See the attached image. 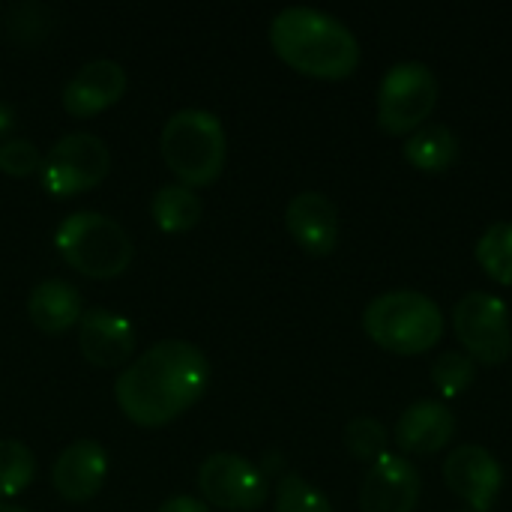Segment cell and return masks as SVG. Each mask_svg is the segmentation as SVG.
<instances>
[{"instance_id":"cell-1","label":"cell","mask_w":512,"mask_h":512,"mask_svg":"<svg viewBox=\"0 0 512 512\" xmlns=\"http://www.w3.org/2000/svg\"><path fill=\"white\" fill-rule=\"evenodd\" d=\"M210 384L207 354L183 339H162L120 369L114 399L141 429H162L195 408Z\"/></svg>"},{"instance_id":"cell-2","label":"cell","mask_w":512,"mask_h":512,"mask_svg":"<svg viewBox=\"0 0 512 512\" xmlns=\"http://www.w3.org/2000/svg\"><path fill=\"white\" fill-rule=\"evenodd\" d=\"M270 45L279 60L309 78L339 81L360 66V42L354 30L315 6H288L276 12L270 21Z\"/></svg>"},{"instance_id":"cell-3","label":"cell","mask_w":512,"mask_h":512,"mask_svg":"<svg viewBox=\"0 0 512 512\" xmlns=\"http://www.w3.org/2000/svg\"><path fill=\"white\" fill-rule=\"evenodd\" d=\"M159 153L177 183L198 189L219 180L228 159L222 120L204 108H183L168 117L159 135Z\"/></svg>"},{"instance_id":"cell-4","label":"cell","mask_w":512,"mask_h":512,"mask_svg":"<svg viewBox=\"0 0 512 512\" xmlns=\"http://www.w3.org/2000/svg\"><path fill=\"white\" fill-rule=\"evenodd\" d=\"M363 330L384 351L414 357L441 342L444 312L432 297L414 288H396V291L378 294L366 306Z\"/></svg>"},{"instance_id":"cell-5","label":"cell","mask_w":512,"mask_h":512,"mask_svg":"<svg viewBox=\"0 0 512 512\" xmlns=\"http://www.w3.org/2000/svg\"><path fill=\"white\" fill-rule=\"evenodd\" d=\"M57 255L87 279H117L129 270L135 246L120 222L96 210L66 216L54 231Z\"/></svg>"},{"instance_id":"cell-6","label":"cell","mask_w":512,"mask_h":512,"mask_svg":"<svg viewBox=\"0 0 512 512\" xmlns=\"http://www.w3.org/2000/svg\"><path fill=\"white\" fill-rule=\"evenodd\" d=\"M438 78L420 60H402L387 69L378 87V123L390 135L417 132L438 105Z\"/></svg>"},{"instance_id":"cell-7","label":"cell","mask_w":512,"mask_h":512,"mask_svg":"<svg viewBox=\"0 0 512 512\" xmlns=\"http://www.w3.org/2000/svg\"><path fill=\"white\" fill-rule=\"evenodd\" d=\"M111 171L108 144L93 132H69L42 156L39 180L54 198H75L96 189Z\"/></svg>"},{"instance_id":"cell-8","label":"cell","mask_w":512,"mask_h":512,"mask_svg":"<svg viewBox=\"0 0 512 512\" xmlns=\"http://www.w3.org/2000/svg\"><path fill=\"white\" fill-rule=\"evenodd\" d=\"M453 327L471 360L501 366L512 354L510 306L489 291H468L453 309Z\"/></svg>"},{"instance_id":"cell-9","label":"cell","mask_w":512,"mask_h":512,"mask_svg":"<svg viewBox=\"0 0 512 512\" xmlns=\"http://www.w3.org/2000/svg\"><path fill=\"white\" fill-rule=\"evenodd\" d=\"M198 489L207 507L255 512L270 495V483L258 465L237 453H213L198 468Z\"/></svg>"},{"instance_id":"cell-10","label":"cell","mask_w":512,"mask_h":512,"mask_svg":"<svg viewBox=\"0 0 512 512\" xmlns=\"http://www.w3.org/2000/svg\"><path fill=\"white\" fill-rule=\"evenodd\" d=\"M423 492L420 471L411 459L384 453L369 465L360 486V510L363 512H414Z\"/></svg>"},{"instance_id":"cell-11","label":"cell","mask_w":512,"mask_h":512,"mask_svg":"<svg viewBox=\"0 0 512 512\" xmlns=\"http://www.w3.org/2000/svg\"><path fill=\"white\" fill-rule=\"evenodd\" d=\"M135 345V327L123 315L102 306L84 309L78 321V348L90 366L126 369L135 360Z\"/></svg>"},{"instance_id":"cell-12","label":"cell","mask_w":512,"mask_h":512,"mask_svg":"<svg viewBox=\"0 0 512 512\" xmlns=\"http://www.w3.org/2000/svg\"><path fill=\"white\" fill-rule=\"evenodd\" d=\"M444 483L465 501V507L489 512L504 486V471H501V462L492 456V450L480 444H465L447 456Z\"/></svg>"},{"instance_id":"cell-13","label":"cell","mask_w":512,"mask_h":512,"mask_svg":"<svg viewBox=\"0 0 512 512\" xmlns=\"http://www.w3.org/2000/svg\"><path fill=\"white\" fill-rule=\"evenodd\" d=\"M108 480V453L99 441L69 444L51 465V486L66 504H87Z\"/></svg>"},{"instance_id":"cell-14","label":"cell","mask_w":512,"mask_h":512,"mask_svg":"<svg viewBox=\"0 0 512 512\" xmlns=\"http://www.w3.org/2000/svg\"><path fill=\"white\" fill-rule=\"evenodd\" d=\"M126 93V69L117 60L84 63L63 87V111L72 117H96Z\"/></svg>"},{"instance_id":"cell-15","label":"cell","mask_w":512,"mask_h":512,"mask_svg":"<svg viewBox=\"0 0 512 512\" xmlns=\"http://www.w3.org/2000/svg\"><path fill=\"white\" fill-rule=\"evenodd\" d=\"M285 225L294 243L309 255H330L339 243V210L336 204L315 189L297 192L285 207Z\"/></svg>"},{"instance_id":"cell-16","label":"cell","mask_w":512,"mask_h":512,"mask_svg":"<svg viewBox=\"0 0 512 512\" xmlns=\"http://www.w3.org/2000/svg\"><path fill=\"white\" fill-rule=\"evenodd\" d=\"M393 435H396V444L402 453L432 456V453H441L453 441L456 414L438 399H420L402 411Z\"/></svg>"},{"instance_id":"cell-17","label":"cell","mask_w":512,"mask_h":512,"mask_svg":"<svg viewBox=\"0 0 512 512\" xmlns=\"http://www.w3.org/2000/svg\"><path fill=\"white\" fill-rule=\"evenodd\" d=\"M84 315L81 294L63 279H42L27 297V318L45 336H63Z\"/></svg>"},{"instance_id":"cell-18","label":"cell","mask_w":512,"mask_h":512,"mask_svg":"<svg viewBox=\"0 0 512 512\" xmlns=\"http://www.w3.org/2000/svg\"><path fill=\"white\" fill-rule=\"evenodd\" d=\"M405 159L420 171H447L459 159V135L447 123H423L402 144Z\"/></svg>"},{"instance_id":"cell-19","label":"cell","mask_w":512,"mask_h":512,"mask_svg":"<svg viewBox=\"0 0 512 512\" xmlns=\"http://www.w3.org/2000/svg\"><path fill=\"white\" fill-rule=\"evenodd\" d=\"M150 213L159 231L165 234H186L201 222L204 204L201 198L183 186V183H165L156 189L153 201H150Z\"/></svg>"},{"instance_id":"cell-20","label":"cell","mask_w":512,"mask_h":512,"mask_svg":"<svg viewBox=\"0 0 512 512\" xmlns=\"http://www.w3.org/2000/svg\"><path fill=\"white\" fill-rule=\"evenodd\" d=\"M36 480V456L21 441H0V501H12Z\"/></svg>"},{"instance_id":"cell-21","label":"cell","mask_w":512,"mask_h":512,"mask_svg":"<svg viewBox=\"0 0 512 512\" xmlns=\"http://www.w3.org/2000/svg\"><path fill=\"white\" fill-rule=\"evenodd\" d=\"M477 261L498 285H512V222H495L480 234Z\"/></svg>"},{"instance_id":"cell-22","label":"cell","mask_w":512,"mask_h":512,"mask_svg":"<svg viewBox=\"0 0 512 512\" xmlns=\"http://www.w3.org/2000/svg\"><path fill=\"white\" fill-rule=\"evenodd\" d=\"M477 378V363L462 351H444L432 360V381L444 399H456L471 390Z\"/></svg>"},{"instance_id":"cell-23","label":"cell","mask_w":512,"mask_h":512,"mask_svg":"<svg viewBox=\"0 0 512 512\" xmlns=\"http://www.w3.org/2000/svg\"><path fill=\"white\" fill-rule=\"evenodd\" d=\"M345 447L357 462H378L390 447V432L375 417H354L345 426Z\"/></svg>"},{"instance_id":"cell-24","label":"cell","mask_w":512,"mask_h":512,"mask_svg":"<svg viewBox=\"0 0 512 512\" xmlns=\"http://www.w3.org/2000/svg\"><path fill=\"white\" fill-rule=\"evenodd\" d=\"M276 512H333V504L300 474H282L276 486Z\"/></svg>"},{"instance_id":"cell-25","label":"cell","mask_w":512,"mask_h":512,"mask_svg":"<svg viewBox=\"0 0 512 512\" xmlns=\"http://www.w3.org/2000/svg\"><path fill=\"white\" fill-rule=\"evenodd\" d=\"M42 168V153L30 138H9L0 144V171L9 177H33Z\"/></svg>"},{"instance_id":"cell-26","label":"cell","mask_w":512,"mask_h":512,"mask_svg":"<svg viewBox=\"0 0 512 512\" xmlns=\"http://www.w3.org/2000/svg\"><path fill=\"white\" fill-rule=\"evenodd\" d=\"M156 512H213L201 498H192V495H177V498H168Z\"/></svg>"},{"instance_id":"cell-27","label":"cell","mask_w":512,"mask_h":512,"mask_svg":"<svg viewBox=\"0 0 512 512\" xmlns=\"http://www.w3.org/2000/svg\"><path fill=\"white\" fill-rule=\"evenodd\" d=\"M12 123H15V120H12V111H9L6 105H0V135H6V132L12 129Z\"/></svg>"},{"instance_id":"cell-28","label":"cell","mask_w":512,"mask_h":512,"mask_svg":"<svg viewBox=\"0 0 512 512\" xmlns=\"http://www.w3.org/2000/svg\"><path fill=\"white\" fill-rule=\"evenodd\" d=\"M0 512H24V510H18V507H12V504H3V501H0Z\"/></svg>"}]
</instances>
